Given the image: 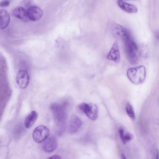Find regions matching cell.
Here are the masks:
<instances>
[{
    "mask_svg": "<svg viewBox=\"0 0 159 159\" xmlns=\"http://www.w3.org/2000/svg\"><path fill=\"white\" fill-rule=\"evenodd\" d=\"M82 124V121L79 117L75 115L72 116L68 126L69 132L70 133L76 132L80 128Z\"/></svg>",
    "mask_w": 159,
    "mask_h": 159,
    "instance_id": "obj_10",
    "label": "cell"
},
{
    "mask_svg": "<svg viewBox=\"0 0 159 159\" xmlns=\"http://www.w3.org/2000/svg\"><path fill=\"white\" fill-rule=\"evenodd\" d=\"M47 159H61V158L59 155H55L49 157Z\"/></svg>",
    "mask_w": 159,
    "mask_h": 159,
    "instance_id": "obj_20",
    "label": "cell"
},
{
    "mask_svg": "<svg viewBox=\"0 0 159 159\" xmlns=\"http://www.w3.org/2000/svg\"><path fill=\"white\" fill-rule=\"evenodd\" d=\"M30 20L36 21L40 20L43 15V11L39 7L35 6H29L27 9Z\"/></svg>",
    "mask_w": 159,
    "mask_h": 159,
    "instance_id": "obj_8",
    "label": "cell"
},
{
    "mask_svg": "<svg viewBox=\"0 0 159 159\" xmlns=\"http://www.w3.org/2000/svg\"><path fill=\"white\" fill-rule=\"evenodd\" d=\"M127 75L129 79L133 83L136 84H141L144 82L146 77V68L143 66L130 68L127 70Z\"/></svg>",
    "mask_w": 159,
    "mask_h": 159,
    "instance_id": "obj_2",
    "label": "cell"
},
{
    "mask_svg": "<svg viewBox=\"0 0 159 159\" xmlns=\"http://www.w3.org/2000/svg\"><path fill=\"white\" fill-rule=\"evenodd\" d=\"M121 159H126L125 155L123 154H122L121 155Z\"/></svg>",
    "mask_w": 159,
    "mask_h": 159,
    "instance_id": "obj_21",
    "label": "cell"
},
{
    "mask_svg": "<svg viewBox=\"0 0 159 159\" xmlns=\"http://www.w3.org/2000/svg\"><path fill=\"white\" fill-rule=\"evenodd\" d=\"M156 159H159V154L158 151H157Z\"/></svg>",
    "mask_w": 159,
    "mask_h": 159,
    "instance_id": "obj_22",
    "label": "cell"
},
{
    "mask_svg": "<svg viewBox=\"0 0 159 159\" xmlns=\"http://www.w3.org/2000/svg\"><path fill=\"white\" fill-rule=\"evenodd\" d=\"M118 6L125 11L129 13H135L138 11L137 7L134 5L128 3L122 0L117 2Z\"/></svg>",
    "mask_w": 159,
    "mask_h": 159,
    "instance_id": "obj_14",
    "label": "cell"
},
{
    "mask_svg": "<svg viewBox=\"0 0 159 159\" xmlns=\"http://www.w3.org/2000/svg\"><path fill=\"white\" fill-rule=\"evenodd\" d=\"M112 31L115 37L123 42L131 37L129 31L119 24L114 25L112 28Z\"/></svg>",
    "mask_w": 159,
    "mask_h": 159,
    "instance_id": "obj_6",
    "label": "cell"
},
{
    "mask_svg": "<svg viewBox=\"0 0 159 159\" xmlns=\"http://www.w3.org/2000/svg\"><path fill=\"white\" fill-rule=\"evenodd\" d=\"M16 80L20 88L22 89L26 88L29 82V77L28 72L24 70L18 71L16 74Z\"/></svg>",
    "mask_w": 159,
    "mask_h": 159,
    "instance_id": "obj_7",
    "label": "cell"
},
{
    "mask_svg": "<svg viewBox=\"0 0 159 159\" xmlns=\"http://www.w3.org/2000/svg\"><path fill=\"white\" fill-rule=\"evenodd\" d=\"M126 111L128 116L132 119L134 120L135 115L133 107L131 104L128 103L126 107Z\"/></svg>",
    "mask_w": 159,
    "mask_h": 159,
    "instance_id": "obj_16",
    "label": "cell"
},
{
    "mask_svg": "<svg viewBox=\"0 0 159 159\" xmlns=\"http://www.w3.org/2000/svg\"><path fill=\"white\" fill-rule=\"evenodd\" d=\"M107 57L108 59L116 63L120 61V52L118 45L116 42H115L113 44Z\"/></svg>",
    "mask_w": 159,
    "mask_h": 159,
    "instance_id": "obj_11",
    "label": "cell"
},
{
    "mask_svg": "<svg viewBox=\"0 0 159 159\" xmlns=\"http://www.w3.org/2000/svg\"><path fill=\"white\" fill-rule=\"evenodd\" d=\"M118 132L121 140L122 139L125 132L124 129L122 128H120L118 129Z\"/></svg>",
    "mask_w": 159,
    "mask_h": 159,
    "instance_id": "obj_19",
    "label": "cell"
},
{
    "mask_svg": "<svg viewBox=\"0 0 159 159\" xmlns=\"http://www.w3.org/2000/svg\"><path fill=\"white\" fill-rule=\"evenodd\" d=\"M12 14L14 17L25 22L28 21L29 19L27 10L24 7L19 6L15 8L13 10Z\"/></svg>",
    "mask_w": 159,
    "mask_h": 159,
    "instance_id": "obj_12",
    "label": "cell"
},
{
    "mask_svg": "<svg viewBox=\"0 0 159 159\" xmlns=\"http://www.w3.org/2000/svg\"><path fill=\"white\" fill-rule=\"evenodd\" d=\"M57 145V139L54 136H51L44 141L43 145V149L46 152H51L56 149Z\"/></svg>",
    "mask_w": 159,
    "mask_h": 159,
    "instance_id": "obj_9",
    "label": "cell"
},
{
    "mask_svg": "<svg viewBox=\"0 0 159 159\" xmlns=\"http://www.w3.org/2000/svg\"><path fill=\"white\" fill-rule=\"evenodd\" d=\"M10 21V16L7 11L0 9V29L6 28Z\"/></svg>",
    "mask_w": 159,
    "mask_h": 159,
    "instance_id": "obj_13",
    "label": "cell"
},
{
    "mask_svg": "<svg viewBox=\"0 0 159 159\" xmlns=\"http://www.w3.org/2000/svg\"><path fill=\"white\" fill-rule=\"evenodd\" d=\"M66 102L62 104L54 103L50 106V109L58 124L63 125L66 116Z\"/></svg>",
    "mask_w": 159,
    "mask_h": 159,
    "instance_id": "obj_3",
    "label": "cell"
},
{
    "mask_svg": "<svg viewBox=\"0 0 159 159\" xmlns=\"http://www.w3.org/2000/svg\"><path fill=\"white\" fill-rule=\"evenodd\" d=\"M49 134L50 131L47 127L44 125H40L34 129L32 136L36 142L40 143L46 140Z\"/></svg>",
    "mask_w": 159,
    "mask_h": 159,
    "instance_id": "obj_5",
    "label": "cell"
},
{
    "mask_svg": "<svg viewBox=\"0 0 159 159\" xmlns=\"http://www.w3.org/2000/svg\"><path fill=\"white\" fill-rule=\"evenodd\" d=\"M81 112L84 113L90 120H96L98 115V109L97 106L92 103L83 102L78 107Z\"/></svg>",
    "mask_w": 159,
    "mask_h": 159,
    "instance_id": "obj_4",
    "label": "cell"
},
{
    "mask_svg": "<svg viewBox=\"0 0 159 159\" xmlns=\"http://www.w3.org/2000/svg\"><path fill=\"white\" fill-rule=\"evenodd\" d=\"M38 117V114L36 111H32L25 118L24 122L25 127L27 129L32 127L36 121Z\"/></svg>",
    "mask_w": 159,
    "mask_h": 159,
    "instance_id": "obj_15",
    "label": "cell"
},
{
    "mask_svg": "<svg viewBox=\"0 0 159 159\" xmlns=\"http://www.w3.org/2000/svg\"><path fill=\"white\" fill-rule=\"evenodd\" d=\"M124 42L125 52L128 61L132 65L136 64L138 60V49L137 44L131 37Z\"/></svg>",
    "mask_w": 159,
    "mask_h": 159,
    "instance_id": "obj_1",
    "label": "cell"
},
{
    "mask_svg": "<svg viewBox=\"0 0 159 159\" xmlns=\"http://www.w3.org/2000/svg\"><path fill=\"white\" fill-rule=\"evenodd\" d=\"M132 138V136L131 134L129 133L124 134L123 137L121 140L123 143L125 144L131 140Z\"/></svg>",
    "mask_w": 159,
    "mask_h": 159,
    "instance_id": "obj_17",
    "label": "cell"
},
{
    "mask_svg": "<svg viewBox=\"0 0 159 159\" xmlns=\"http://www.w3.org/2000/svg\"><path fill=\"white\" fill-rule=\"evenodd\" d=\"M10 3L9 0H3L0 1V7H5L8 6Z\"/></svg>",
    "mask_w": 159,
    "mask_h": 159,
    "instance_id": "obj_18",
    "label": "cell"
}]
</instances>
